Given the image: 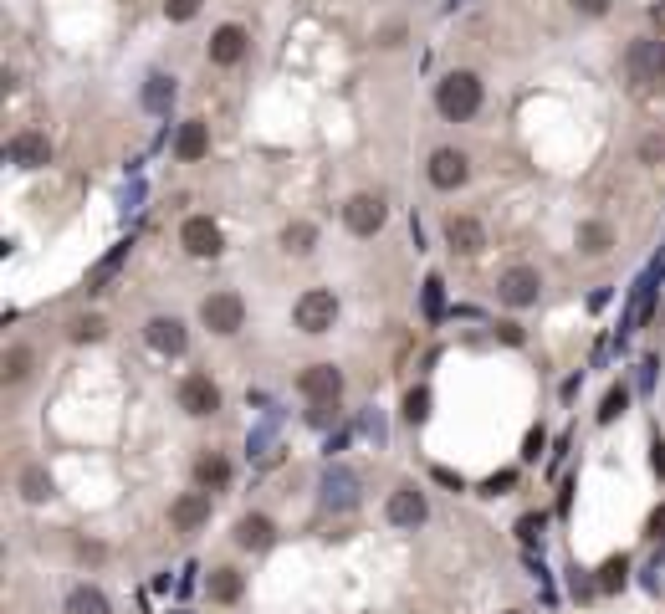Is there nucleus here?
<instances>
[{"label": "nucleus", "instance_id": "1", "mask_svg": "<svg viewBox=\"0 0 665 614\" xmlns=\"http://www.w3.org/2000/svg\"><path fill=\"white\" fill-rule=\"evenodd\" d=\"M435 108H440V118H451V123L476 118V108H481V77H476V72H451V77H440Z\"/></svg>", "mask_w": 665, "mask_h": 614}, {"label": "nucleus", "instance_id": "2", "mask_svg": "<svg viewBox=\"0 0 665 614\" xmlns=\"http://www.w3.org/2000/svg\"><path fill=\"white\" fill-rule=\"evenodd\" d=\"M625 77H630V87H655L665 77V41L635 36L625 47Z\"/></svg>", "mask_w": 665, "mask_h": 614}, {"label": "nucleus", "instance_id": "3", "mask_svg": "<svg viewBox=\"0 0 665 614\" xmlns=\"http://www.w3.org/2000/svg\"><path fill=\"white\" fill-rule=\"evenodd\" d=\"M292 323H297L302 333H328V328L338 323V297H333L328 287L302 292V297H297V307H292Z\"/></svg>", "mask_w": 665, "mask_h": 614}, {"label": "nucleus", "instance_id": "4", "mask_svg": "<svg viewBox=\"0 0 665 614\" xmlns=\"http://www.w3.org/2000/svg\"><path fill=\"white\" fill-rule=\"evenodd\" d=\"M200 323H205L210 333H220V338H231V333H241V323H246V302H241L236 292H210V297L200 302Z\"/></svg>", "mask_w": 665, "mask_h": 614}, {"label": "nucleus", "instance_id": "5", "mask_svg": "<svg viewBox=\"0 0 665 614\" xmlns=\"http://www.w3.org/2000/svg\"><path fill=\"white\" fill-rule=\"evenodd\" d=\"M297 389H302V400H313V405H338V394H343V369L338 364H307L297 374Z\"/></svg>", "mask_w": 665, "mask_h": 614}, {"label": "nucleus", "instance_id": "6", "mask_svg": "<svg viewBox=\"0 0 665 614\" xmlns=\"http://www.w3.org/2000/svg\"><path fill=\"white\" fill-rule=\"evenodd\" d=\"M384 221H389V205L379 195H353L343 205V226L353 236H374V231H384Z\"/></svg>", "mask_w": 665, "mask_h": 614}, {"label": "nucleus", "instance_id": "7", "mask_svg": "<svg viewBox=\"0 0 665 614\" xmlns=\"http://www.w3.org/2000/svg\"><path fill=\"white\" fill-rule=\"evenodd\" d=\"M318 492H323L328 512H348V507H359V476H353L348 466H328L323 481H318Z\"/></svg>", "mask_w": 665, "mask_h": 614}, {"label": "nucleus", "instance_id": "8", "mask_svg": "<svg viewBox=\"0 0 665 614\" xmlns=\"http://www.w3.org/2000/svg\"><path fill=\"white\" fill-rule=\"evenodd\" d=\"M384 517L394 522V528H420V522L430 517V502L420 487H394L389 502H384Z\"/></svg>", "mask_w": 665, "mask_h": 614}, {"label": "nucleus", "instance_id": "9", "mask_svg": "<svg viewBox=\"0 0 665 614\" xmlns=\"http://www.w3.org/2000/svg\"><path fill=\"white\" fill-rule=\"evenodd\" d=\"M180 410L195 415V420H205V415L220 410V389H215L210 374H185L180 379Z\"/></svg>", "mask_w": 665, "mask_h": 614}, {"label": "nucleus", "instance_id": "10", "mask_svg": "<svg viewBox=\"0 0 665 614\" xmlns=\"http://www.w3.org/2000/svg\"><path fill=\"white\" fill-rule=\"evenodd\" d=\"M538 292H543L538 267H507L502 282H497V297H502L507 307H532V302H538Z\"/></svg>", "mask_w": 665, "mask_h": 614}, {"label": "nucleus", "instance_id": "11", "mask_svg": "<svg viewBox=\"0 0 665 614\" xmlns=\"http://www.w3.org/2000/svg\"><path fill=\"white\" fill-rule=\"evenodd\" d=\"M210 522V492H185L169 502V528L174 533H200Z\"/></svg>", "mask_w": 665, "mask_h": 614}, {"label": "nucleus", "instance_id": "12", "mask_svg": "<svg viewBox=\"0 0 665 614\" xmlns=\"http://www.w3.org/2000/svg\"><path fill=\"white\" fill-rule=\"evenodd\" d=\"M466 174H471V159L461 149H435L430 154V185L435 190H461Z\"/></svg>", "mask_w": 665, "mask_h": 614}, {"label": "nucleus", "instance_id": "13", "mask_svg": "<svg viewBox=\"0 0 665 614\" xmlns=\"http://www.w3.org/2000/svg\"><path fill=\"white\" fill-rule=\"evenodd\" d=\"M180 241H185V251L200 256V261H210V256L226 251V246H220V226L210 221V215H190L185 231H180Z\"/></svg>", "mask_w": 665, "mask_h": 614}, {"label": "nucleus", "instance_id": "14", "mask_svg": "<svg viewBox=\"0 0 665 614\" xmlns=\"http://www.w3.org/2000/svg\"><path fill=\"white\" fill-rule=\"evenodd\" d=\"M144 338H149V348L154 354H185V343H190V333H185V323L180 318H149L144 323Z\"/></svg>", "mask_w": 665, "mask_h": 614}, {"label": "nucleus", "instance_id": "15", "mask_svg": "<svg viewBox=\"0 0 665 614\" xmlns=\"http://www.w3.org/2000/svg\"><path fill=\"white\" fill-rule=\"evenodd\" d=\"M6 159H11L16 169H41V164L52 159V144H47V134L26 128V134H16V139L6 144Z\"/></svg>", "mask_w": 665, "mask_h": 614}, {"label": "nucleus", "instance_id": "16", "mask_svg": "<svg viewBox=\"0 0 665 614\" xmlns=\"http://www.w3.org/2000/svg\"><path fill=\"white\" fill-rule=\"evenodd\" d=\"M272 538H277V528H272V517H261V512H246L236 522V548H246V553H266Z\"/></svg>", "mask_w": 665, "mask_h": 614}, {"label": "nucleus", "instance_id": "17", "mask_svg": "<svg viewBox=\"0 0 665 614\" xmlns=\"http://www.w3.org/2000/svg\"><path fill=\"white\" fill-rule=\"evenodd\" d=\"M246 47H251V41H246L241 26H220V31L210 36V62H215V67H236V62L246 57Z\"/></svg>", "mask_w": 665, "mask_h": 614}, {"label": "nucleus", "instance_id": "18", "mask_svg": "<svg viewBox=\"0 0 665 614\" xmlns=\"http://www.w3.org/2000/svg\"><path fill=\"white\" fill-rule=\"evenodd\" d=\"M446 241H451V251L476 256V251L486 246V231H481L476 215H451V221H446Z\"/></svg>", "mask_w": 665, "mask_h": 614}, {"label": "nucleus", "instance_id": "19", "mask_svg": "<svg viewBox=\"0 0 665 614\" xmlns=\"http://www.w3.org/2000/svg\"><path fill=\"white\" fill-rule=\"evenodd\" d=\"M205 154H210V128H205L200 118L180 123V134H174V159L195 164V159H205Z\"/></svg>", "mask_w": 665, "mask_h": 614}, {"label": "nucleus", "instance_id": "20", "mask_svg": "<svg viewBox=\"0 0 665 614\" xmlns=\"http://www.w3.org/2000/svg\"><path fill=\"white\" fill-rule=\"evenodd\" d=\"M205 594L215 604H236L246 594V579H241V568H210V579H205Z\"/></svg>", "mask_w": 665, "mask_h": 614}, {"label": "nucleus", "instance_id": "21", "mask_svg": "<svg viewBox=\"0 0 665 614\" xmlns=\"http://www.w3.org/2000/svg\"><path fill=\"white\" fill-rule=\"evenodd\" d=\"M226 481H231V461L220 456V451H210V456L195 461V487H200V492H220Z\"/></svg>", "mask_w": 665, "mask_h": 614}, {"label": "nucleus", "instance_id": "22", "mask_svg": "<svg viewBox=\"0 0 665 614\" xmlns=\"http://www.w3.org/2000/svg\"><path fill=\"white\" fill-rule=\"evenodd\" d=\"M169 103H174V77L169 72H149L144 77V108L149 113H169Z\"/></svg>", "mask_w": 665, "mask_h": 614}, {"label": "nucleus", "instance_id": "23", "mask_svg": "<svg viewBox=\"0 0 665 614\" xmlns=\"http://www.w3.org/2000/svg\"><path fill=\"white\" fill-rule=\"evenodd\" d=\"M67 614H113V609H108L103 589H93V584H77V589L67 594Z\"/></svg>", "mask_w": 665, "mask_h": 614}, {"label": "nucleus", "instance_id": "24", "mask_svg": "<svg viewBox=\"0 0 665 614\" xmlns=\"http://www.w3.org/2000/svg\"><path fill=\"white\" fill-rule=\"evenodd\" d=\"M16 487H21L26 502H47V497H52V476H47V466H21V481H16Z\"/></svg>", "mask_w": 665, "mask_h": 614}, {"label": "nucleus", "instance_id": "25", "mask_svg": "<svg viewBox=\"0 0 665 614\" xmlns=\"http://www.w3.org/2000/svg\"><path fill=\"white\" fill-rule=\"evenodd\" d=\"M282 246L292 251V256H307L318 246V226L313 221H287V231H282Z\"/></svg>", "mask_w": 665, "mask_h": 614}, {"label": "nucleus", "instance_id": "26", "mask_svg": "<svg viewBox=\"0 0 665 614\" xmlns=\"http://www.w3.org/2000/svg\"><path fill=\"white\" fill-rule=\"evenodd\" d=\"M609 246H614V231H609L604 221H584V226H579V251H584V256H604Z\"/></svg>", "mask_w": 665, "mask_h": 614}, {"label": "nucleus", "instance_id": "27", "mask_svg": "<svg viewBox=\"0 0 665 614\" xmlns=\"http://www.w3.org/2000/svg\"><path fill=\"white\" fill-rule=\"evenodd\" d=\"M625 574H630L625 553H619V558H604V568H599V594H614V589H625Z\"/></svg>", "mask_w": 665, "mask_h": 614}, {"label": "nucleus", "instance_id": "28", "mask_svg": "<svg viewBox=\"0 0 665 614\" xmlns=\"http://www.w3.org/2000/svg\"><path fill=\"white\" fill-rule=\"evenodd\" d=\"M625 410H630V389H625V384H614V389L604 394V405H599V425L619 420V415H625Z\"/></svg>", "mask_w": 665, "mask_h": 614}, {"label": "nucleus", "instance_id": "29", "mask_svg": "<svg viewBox=\"0 0 665 614\" xmlns=\"http://www.w3.org/2000/svg\"><path fill=\"white\" fill-rule=\"evenodd\" d=\"M31 359H36L31 348H26V343H16L11 354H6V384H21V379L31 374Z\"/></svg>", "mask_w": 665, "mask_h": 614}, {"label": "nucleus", "instance_id": "30", "mask_svg": "<svg viewBox=\"0 0 665 614\" xmlns=\"http://www.w3.org/2000/svg\"><path fill=\"white\" fill-rule=\"evenodd\" d=\"M103 333H108V323H103V318H93V313L72 323V338H77V343H98Z\"/></svg>", "mask_w": 665, "mask_h": 614}, {"label": "nucleus", "instance_id": "31", "mask_svg": "<svg viewBox=\"0 0 665 614\" xmlns=\"http://www.w3.org/2000/svg\"><path fill=\"white\" fill-rule=\"evenodd\" d=\"M425 415H430V394H425V389H410V394H405V420L420 425Z\"/></svg>", "mask_w": 665, "mask_h": 614}, {"label": "nucleus", "instance_id": "32", "mask_svg": "<svg viewBox=\"0 0 665 614\" xmlns=\"http://www.w3.org/2000/svg\"><path fill=\"white\" fill-rule=\"evenodd\" d=\"M200 6H205V0H164V16L169 21H195Z\"/></svg>", "mask_w": 665, "mask_h": 614}, {"label": "nucleus", "instance_id": "33", "mask_svg": "<svg viewBox=\"0 0 665 614\" xmlns=\"http://www.w3.org/2000/svg\"><path fill=\"white\" fill-rule=\"evenodd\" d=\"M123 256H128V246H118V251H113V256L103 261V267L93 272V282H87V292H103V282H108V277L118 272V261H123Z\"/></svg>", "mask_w": 665, "mask_h": 614}, {"label": "nucleus", "instance_id": "34", "mask_svg": "<svg viewBox=\"0 0 665 614\" xmlns=\"http://www.w3.org/2000/svg\"><path fill=\"white\" fill-rule=\"evenodd\" d=\"M440 287H446L440 277H430V282H425V318H440Z\"/></svg>", "mask_w": 665, "mask_h": 614}, {"label": "nucleus", "instance_id": "35", "mask_svg": "<svg viewBox=\"0 0 665 614\" xmlns=\"http://www.w3.org/2000/svg\"><path fill=\"white\" fill-rule=\"evenodd\" d=\"M517 538H522V543H538V538H543V517H522V522H517Z\"/></svg>", "mask_w": 665, "mask_h": 614}, {"label": "nucleus", "instance_id": "36", "mask_svg": "<svg viewBox=\"0 0 665 614\" xmlns=\"http://www.w3.org/2000/svg\"><path fill=\"white\" fill-rule=\"evenodd\" d=\"M640 159H645V164H655V159H665V139H655V134H650V139L640 144Z\"/></svg>", "mask_w": 665, "mask_h": 614}, {"label": "nucleus", "instance_id": "37", "mask_svg": "<svg viewBox=\"0 0 665 614\" xmlns=\"http://www.w3.org/2000/svg\"><path fill=\"white\" fill-rule=\"evenodd\" d=\"M543 441H548V435H543V430H532V435H527V446H522V461H538Z\"/></svg>", "mask_w": 665, "mask_h": 614}, {"label": "nucleus", "instance_id": "38", "mask_svg": "<svg viewBox=\"0 0 665 614\" xmlns=\"http://www.w3.org/2000/svg\"><path fill=\"white\" fill-rule=\"evenodd\" d=\"M645 538L665 543V507H655V512H650V533H645Z\"/></svg>", "mask_w": 665, "mask_h": 614}, {"label": "nucleus", "instance_id": "39", "mask_svg": "<svg viewBox=\"0 0 665 614\" xmlns=\"http://www.w3.org/2000/svg\"><path fill=\"white\" fill-rule=\"evenodd\" d=\"M573 11H584V16H604V11H609V0H573Z\"/></svg>", "mask_w": 665, "mask_h": 614}, {"label": "nucleus", "instance_id": "40", "mask_svg": "<svg viewBox=\"0 0 665 614\" xmlns=\"http://www.w3.org/2000/svg\"><path fill=\"white\" fill-rule=\"evenodd\" d=\"M512 481H517V471H502V476H492V481H486V492L497 497V492H507V487H512Z\"/></svg>", "mask_w": 665, "mask_h": 614}, {"label": "nucleus", "instance_id": "41", "mask_svg": "<svg viewBox=\"0 0 665 614\" xmlns=\"http://www.w3.org/2000/svg\"><path fill=\"white\" fill-rule=\"evenodd\" d=\"M435 481H440V487H456V492H461V476H456L451 466H435Z\"/></svg>", "mask_w": 665, "mask_h": 614}, {"label": "nucleus", "instance_id": "42", "mask_svg": "<svg viewBox=\"0 0 665 614\" xmlns=\"http://www.w3.org/2000/svg\"><path fill=\"white\" fill-rule=\"evenodd\" d=\"M650 466H655V476H665V441L650 446Z\"/></svg>", "mask_w": 665, "mask_h": 614}, {"label": "nucleus", "instance_id": "43", "mask_svg": "<svg viewBox=\"0 0 665 614\" xmlns=\"http://www.w3.org/2000/svg\"><path fill=\"white\" fill-rule=\"evenodd\" d=\"M507 614H517V609H507Z\"/></svg>", "mask_w": 665, "mask_h": 614}]
</instances>
